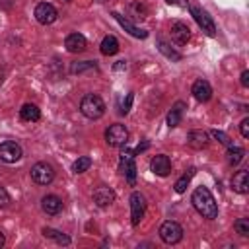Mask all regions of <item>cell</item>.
<instances>
[{"label": "cell", "instance_id": "obj_10", "mask_svg": "<svg viewBox=\"0 0 249 249\" xmlns=\"http://www.w3.org/2000/svg\"><path fill=\"white\" fill-rule=\"evenodd\" d=\"M56 18H58V12H56V8H54L53 4H49V2L37 4V8H35V19H37L39 23L51 25V23L56 21Z\"/></svg>", "mask_w": 249, "mask_h": 249}, {"label": "cell", "instance_id": "obj_32", "mask_svg": "<svg viewBox=\"0 0 249 249\" xmlns=\"http://www.w3.org/2000/svg\"><path fill=\"white\" fill-rule=\"evenodd\" d=\"M239 132H241L243 138H249V119H247V117L239 123Z\"/></svg>", "mask_w": 249, "mask_h": 249}, {"label": "cell", "instance_id": "obj_17", "mask_svg": "<svg viewBox=\"0 0 249 249\" xmlns=\"http://www.w3.org/2000/svg\"><path fill=\"white\" fill-rule=\"evenodd\" d=\"M171 37H173L175 43L185 45V43L191 39V29H189V25H185L183 21H175V23L171 25Z\"/></svg>", "mask_w": 249, "mask_h": 249}, {"label": "cell", "instance_id": "obj_22", "mask_svg": "<svg viewBox=\"0 0 249 249\" xmlns=\"http://www.w3.org/2000/svg\"><path fill=\"white\" fill-rule=\"evenodd\" d=\"M99 51H101V54H105V56L117 54V53H119V41H117L113 35H107V37H103V41H101V45H99Z\"/></svg>", "mask_w": 249, "mask_h": 249}, {"label": "cell", "instance_id": "obj_1", "mask_svg": "<svg viewBox=\"0 0 249 249\" xmlns=\"http://www.w3.org/2000/svg\"><path fill=\"white\" fill-rule=\"evenodd\" d=\"M191 202L195 206V210L206 218V220H216L218 218V204H216V198L212 196V193L206 189V187H196L193 191V196H191Z\"/></svg>", "mask_w": 249, "mask_h": 249}, {"label": "cell", "instance_id": "obj_27", "mask_svg": "<svg viewBox=\"0 0 249 249\" xmlns=\"http://www.w3.org/2000/svg\"><path fill=\"white\" fill-rule=\"evenodd\" d=\"M91 167V158H88V156H82V158H78L74 163H72V171L74 173H84V171H88Z\"/></svg>", "mask_w": 249, "mask_h": 249}, {"label": "cell", "instance_id": "obj_33", "mask_svg": "<svg viewBox=\"0 0 249 249\" xmlns=\"http://www.w3.org/2000/svg\"><path fill=\"white\" fill-rule=\"evenodd\" d=\"M130 103H132V93H128V95H126V101H124V103H123V107H121V113H123V115H126V113L130 111Z\"/></svg>", "mask_w": 249, "mask_h": 249}, {"label": "cell", "instance_id": "obj_28", "mask_svg": "<svg viewBox=\"0 0 249 249\" xmlns=\"http://www.w3.org/2000/svg\"><path fill=\"white\" fill-rule=\"evenodd\" d=\"M158 49H160L167 58H171V60H175V62H177V60H181V54H179L177 51H173L165 41H158Z\"/></svg>", "mask_w": 249, "mask_h": 249}, {"label": "cell", "instance_id": "obj_5", "mask_svg": "<svg viewBox=\"0 0 249 249\" xmlns=\"http://www.w3.org/2000/svg\"><path fill=\"white\" fill-rule=\"evenodd\" d=\"M191 14H193L195 21L198 23V27H200L208 37H214V35H216V25H214V21H212V18L208 16L206 10H202V8H198V6H191Z\"/></svg>", "mask_w": 249, "mask_h": 249}, {"label": "cell", "instance_id": "obj_21", "mask_svg": "<svg viewBox=\"0 0 249 249\" xmlns=\"http://www.w3.org/2000/svg\"><path fill=\"white\" fill-rule=\"evenodd\" d=\"M19 117H21V121H25V123H35V121L41 119V111H39L37 105L25 103V105L19 109Z\"/></svg>", "mask_w": 249, "mask_h": 249}, {"label": "cell", "instance_id": "obj_36", "mask_svg": "<svg viewBox=\"0 0 249 249\" xmlns=\"http://www.w3.org/2000/svg\"><path fill=\"white\" fill-rule=\"evenodd\" d=\"M4 243H6V237H4V233L0 231V247H4Z\"/></svg>", "mask_w": 249, "mask_h": 249}, {"label": "cell", "instance_id": "obj_34", "mask_svg": "<svg viewBox=\"0 0 249 249\" xmlns=\"http://www.w3.org/2000/svg\"><path fill=\"white\" fill-rule=\"evenodd\" d=\"M239 78H241V80H239V82H241V86H243V88H249V70H243Z\"/></svg>", "mask_w": 249, "mask_h": 249}, {"label": "cell", "instance_id": "obj_2", "mask_svg": "<svg viewBox=\"0 0 249 249\" xmlns=\"http://www.w3.org/2000/svg\"><path fill=\"white\" fill-rule=\"evenodd\" d=\"M80 111H82L84 117L95 121V119H101V117L105 115V103H103V99H101L99 95L88 93V95H84L82 101H80Z\"/></svg>", "mask_w": 249, "mask_h": 249}, {"label": "cell", "instance_id": "obj_13", "mask_svg": "<svg viewBox=\"0 0 249 249\" xmlns=\"http://www.w3.org/2000/svg\"><path fill=\"white\" fill-rule=\"evenodd\" d=\"M93 202H95L99 208L111 206V204L115 202V193H113V189H109V187H97V189L93 191Z\"/></svg>", "mask_w": 249, "mask_h": 249}, {"label": "cell", "instance_id": "obj_23", "mask_svg": "<svg viewBox=\"0 0 249 249\" xmlns=\"http://www.w3.org/2000/svg\"><path fill=\"white\" fill-rule=\"evenodd\" d=\"M43 235L49 237V239H54L58 245H70V237L64 235L62 231L54 230V228H43Z\"/></svg>", "mask_w": 249, "mask_h": 249}, {"label": "cell", "instance_id": "obj_38", "mask_svg": "<svg viewBox=\"0 0 249 249\" xmlns=\"http://www.w3.org/2000/svg\"><path fill=\"white\" fill-rule=\"evenodd\" d=\"M2 82H4V72L0 70V86H2Z\"/></svg>", "mask_w": 249, "mask_h": 249}, {"label": "cell", "instance_id": "obj_12", "mask_svg": "<svg viewBox=\"0 0 249 249\" xmlns=\"http://www.w3.org/2000/svg\"><path fill=\"white\" fill-rule=\"evenodd\" d=\"M191 93H193V97H195L196 101L206 103V101L212 97V86H210L206 80H196V82L193 84V88H191Z\"/></svg>", "mask_w": 249, "mask_h": 249}, {"label": "cell", "instance_id": "obj_15", "mask_svg": "<svg viewBox=\"0 0 249 249\" xmlns=\"http://www.w3.org/2000/svg\"><path fill=\"white\" fill-rule=\"evenodd\" d=\"M41 208L45 214L49 216H56L60 210H62V200L56 196V195H45L41 198Z\"/></svg>", "mask_w": 249, "mask_h": 249}, {"label": "cell", "instance_id": "obj_19", "mask_svg": "<svg viewBox=\"0 0 249 249\" xmlns=\"http://www.w3.org/2000/svg\"><path fill=\"white\" fill-rule=\"evenodd\" d=\"M187 144L195 150H202L208 146V134L204 130H191L187 134Z\"/></svg>", "mask_w": 249, "mask_h": 249}, {"label": "cell", "instance_id": "obj_11", "mask_svg": "<svg viewBox=\"0 0 249 249\" xmlns=\"http://www.w3.org/2000/svg\"><path fill=\"white\" fill-rule=\"evenodd\" d=\"M150 169L160 177H167L171 173V160L165 154H158L150 160Z\"/></svg>", "mask_w": 249, "mask_h": 249}, {"label": "cell", "instance_id": "obj_3", "mask_svg": "<svg viewBox=\"0 0 249 249\" xmlns=\"http://www.w3.org/2000/svg\"><path fill=\"white\" fill-rule=\"evenodd\" d=\"M105 142H107L109 146H113V148H117V146H126V142H128V128H126L124 124H121V123L111 124V126L105 130Z\"/></svg>", "mask_w": 249, "mask_h": 249}, {"label": "cell", "instance_id": "obj_35", "mask_svg": "<svg viewBox=\"0 0 249 249\" xmlns=\"http://www.w3.org/2000/svg\"><path fill=\"white\" fill-rule=\"evenodd\" d=\"M124 68H126V62H124V60H119V62L113 66V70H117V72H119V70H124Z\"/></svg>", "mask_w": 249, "mask_h": 249}, {"label": "cell", "instance_id": "obj_18", "mask_svg": "<svg viewBox=\"0 0 249 249\" xmlns=\"http://www.w3.org/2000/svg\"><path fill=\"white\" fill-rule=\"evenodd\" d=\"M113 18H115V19L121 23V27H123L124 31H128L132 37H138V39H146V37H148V31H144V29H138L134 23H130L128 19H124V18H123L119 12H113Z\"/></svg>", "mask_w": 249, "mask_h": 249}, {"label": "cell", "instance_id": "obj_16", "mask_svg": "<svg viewBox=\"0 0 249 249\" xmlns=\"http://www.w3.org/2000/svg\"><path fill=\"white\" fill-rule=\"evenodd\" d=\"M231 189L239 195H245L249 191V171L247 169H241L231 177Z\"/></svg>", "mask_w": 249, "mask_h": 249}, {"label": "cell", "instance_id": "obj_39", "mask_svg": "<svg viewBox=\"0 0 249 249\" xmlns=\"http://www.w3.org/2000/svg\"><path fill=\"white\" fill-rule=\"evenodd\" d=\"M62 2H70V0H62Z\"/></svg>", "mask_w": 249, "mask_h": 249}, {"label": "cell", "instance_id": "obj_14", "mask_svg": "<svg viewBox=\"0 0 249 249\" xmlns=\"http://www.w3.org/2000/svg\"><path fill=\"white\" fill-rule=\"evenodd\" d=\"M64 47H66L68 53H84L86 47H88V41L82 33H70L64 39Z\"/></svg>", "mask_w": 249, "mask_h": 249}, {"label": "cell", "instance_id": "obj_20", "mask_svg": "<svg viewBox=\"0 0 249 249\" xmlns=\"http://www.w3.org/2000/svg\"><path fill=\"white\" fill-rule=\"evenodd\" d=\"M185 101H177V103H173V107H171V111L167 113V126L169 128H175V126H179V123H181V119H183V111H185Z\"/></svg>", "mask_w": 249, "mask_h": 249}, {"label": "cell", "instance_id": "obj_37", "mask_svg": "<svg viewBox=\"0 0 249 249\" xmlns=\"http://www.w3.org/2000/svg\"><path fill=\"white\" fill-rule=\"evenodd\" d=\"M167 4H179V0H165Z\"/></svg>", "mask_w": 249, "mask_h": 249}, {"label": "cell", "instance_id": "obj_7", "mask_svg": "<svg viewBox=\"0 0 249 249\" xmlns=\"http://www.w3.org/2000/svg\"><path fill=\"white\" fill-rule=\"evenodd\" d=\"M121 173L126 177L128 185H134L136 183V163H134V154L124 148L123 154H121Z\"/></svg>", "mask_w": 249, "mask_h": 249}, {"label": "cell", "instance_id": "obj_9", "mask_svg": "<svg viewBox=\"0 0 249 249\" xmlns=\"http://www.w3.org/2000/svg\"><path fill=\"white\" fill-rule=\"evenodd\" d=\"M23 156V150L18 142H12V140H6L0 144V160L6 161V163H16L19 161Z\"/></svg>", "mask_w": 249, "mask_h": 249}, {"label": "cell", "instance_id": "obj_24", "mask_svg": "<svg viewBox=\"0 0 249 249\" xmlns=\"http://www.w3.org/2000/svg\"><path fill=\"white\" fill-rule=\"evenodd\" d=\"M243 158H245V150L243 148H239V146H228V161H230V165H239L241 161H243Z\"/></svg>", "mask_w": 249, "mask_h": 249}, {"label": "cell", "instance_id": "obj_4", "mask_svg": "<svg viewBox=\"0 0 249 249\" xmlns=\"http://www.w3.org/2000/svg\"><path fill=\"white\" fill-rule=\"evenodd\" d=\"M160 237H161L163 243L175 245V243H179V241L183 239V228H181L177 222L167 220V222H163V224L160 226Z\"/></svg>", "mask_w": 249, "mask_h": 249}, {"label": "cell", "instance_id": "obj_8", "mask_svg": "<svg viewBox=\"0 0 249 249\" xmlns=\"http://www.w3.org/2000/svg\"><path fill=\"white\" fill-rule=\"evenodd\" d=\"M144 212H146V198L142 193L134 191L130 195V218H132L130 222H132V226L140 224V220L144 218Z\"/></svg>", "mask_w": 249, "mask_h": 249}, {"label": "cell", "instance_id": "obj_31", "mask_svg": "<svg viewBox=\"0 0 249 249\" xmlns=\"http://www.w3.org/2000/svg\"><path fill=\"white\" fill-rule=\"evenodd\" d=\"M10 202H12V198H10L8 191H6L4 187H0V208H6Z\"/></svg>", "mask_w": 249, "mask_h": 249}, {"label": "cell", "instance_id": "obj_29", "mask_svg": "<svg viewBox=\"0 0 249 249\" xmlns=\"http://www.w3.org/2000/svg\"><path fill=\"white\" fill-rule=\"evenodd\" d=\"M235 231L241 235V237H247L249 235V218H237L235 224H233Z\"/></svg>", "mask_w": 249, "mask_h": 249}, {"label": "cell", "instance_id": "obj_26", "mask_svg": "<svg viewBox=\"0 0 249 249\" xmlns=\"http://www.w3.org/2000/svg\"><path fill=\"white\" fill-rule=\"evenodd\" d=\"M195 171H196V169H195V167H191V169H189V171H187L185 175H181V177H179V179L175 181V191H177L179 195L187 191V187H189V183H191V179H193Z\"/></svg>", "mask_w": 249, "mask_h": 249}, {"label": "cell", "instance_id": "obj_30", "mask_svg": "<svg viewBox=\"0 0 249 249\" xmlns=\"http://www.w3.org/2000/svg\"><path fill=\"white\" fill-rule=\"evenodd\" d=\"M210 136H212L214 140H218L220 144H224V146H230V144H231L230 136H228L226 132H222V130H212V132H210Z\"/></svg>", "mask_w": 249, "mask_h": 249}, {"label": "cell", "instance_id": "obj_25", "mask_svg": "<svg viewBox=\"0 0 249 249\" xmlns=\"http://www.w3.org/2000/svg\"><path fill=\"white\" fill-rule=\"evenodd\" d=\"M95 72L97 70V64L93 60H82V62H72L70 66V72L72 74H82V72Z\"/></svg>", "mask_w": 249, "mask_h": 249}, {"label": "cell", "instance_id": "obj_6", "mask_svg": "<svg viewBox=\"0 0 249 249\" xmlns=\"http://www.w3.org/2000/svg\"><path fill=\"white\" fill-rule=\"evenodd\" d=\"M31 179L37 183V185H51L54 181V169L45 163V161H39L31 167Z\"/></svg>", "mask_w": 249, "mask_h": 249}]
</instances>
